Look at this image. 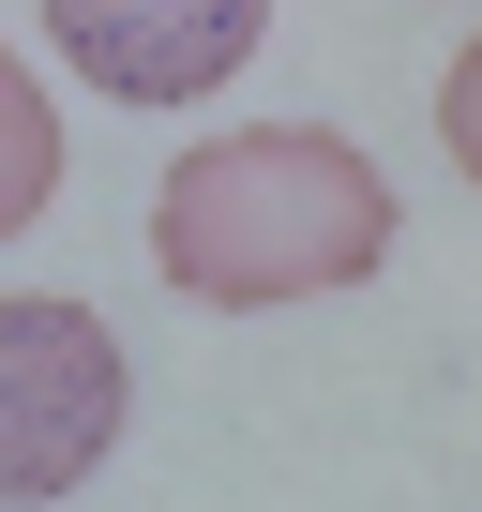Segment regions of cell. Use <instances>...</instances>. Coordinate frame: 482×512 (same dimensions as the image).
I'll return each instance as SVG.
<instances>
[{
    "label": "cell",
    "mask_w": 482,
    "mask_h": 512,
    "mask_svg": "<svg viewBox=\"0 0 482 512\" xmlns=\"http://www.w3.org/2000/svg\"><path fill=\"white\" fill-rule=\"evenodd\" d=\"M151 256L181 302H317L392 256V181L332 121H241L151 181Z\"/></svg>",
    "instance_id": "6da1fadb"
},
{
    "label": "cell",
    "mask_w": 482,
    "mask_h": 512,
    "mask_svg": "<svg viewBox=\"0 0 482 512\" xmlns=\"http://www.w3.org/2000/svg\"><path fill=\"white\" fill-rule=\"evenodd\" d=\"M121 452V332L91 302L0 287V512H46Z\"/></svg>",
    "instance_id": "7a4b0ae2"
},
{
    "label": "cell",
    "mask_w": 482,
    "mask_h": 512,
    "mask_svg": "<svg viewBox=\"0 0 482 512\" xmlns=\"http://www.w3.org/2000/svg\"><path fill=\"white\" fill-rule=\"evenodd\" d=\"M46 31H61V61H76L91 91H121V106H196V91H226L241 61H257L272 0H46Z\"/></svg>",
    "instance_id": "3957f363"
},
{
    "label": "cell",
    "mask_w": 482,
    "mask_h": 512,
    "mask_svg": "<svg viewBox=\"0 0 482 512\" xmlns=\"http://www.w3.org/2000/svg\"><path fill=\"white\" fill-rule=\"evenodd\" d=\"M46 196H61V106H46V76L16 46H0V241H16Z\"/></svg>",
    "instance_id": "277c9868"
},
{
    "label": "cell",
    "mask_w": 482,
    "mask_h": 512,
    "mask_svg": "<svg viewBox=\"0 0 482 512\" xmlns=\"http://www.w3.org/2000/svg\"><path fill=\"white\" fill-rule=\"evenodd\" d=\"M437 136H452V166L482 181V31L452 46V76H437Z\"/></svg>",
    "instance_id": "5b68a950"
}]
</instances>
